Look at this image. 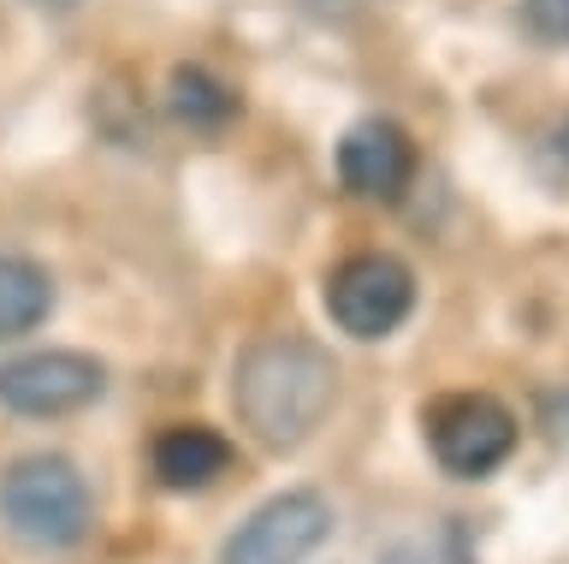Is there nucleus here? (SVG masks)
Listing matches in <instances>:
<instances>
[{
    "mask_svg": "<svg viewBox=\"0 0 569 564\" xmlns=\"http://www.w3.org/2000/svg\"><path fill=\"white\" fill-rule=\"evenodd\" d=\"M409 309H416V274L398 256H350L327 279V315L350 339H386L409 321Z\"/></svg>",
    "mask_w": 569,
    "mask_h": 564,
    "instance_id": "nucleus-3",
    "label": "nucleus"
},
{
    "mask_svg": "<svg viewBox=\"0 0 569 564\" xmlns=\"http://www.w3.org/2000/svg\"><path fill=\"white\" fill-rule=\"evenodd\" d=\"M149 464L160 475V487L196 493V487H213L231 469V439L202 428V422H178V428H167V434L154 439Z\"/></svg>",
    "mask_w": 569,
    "mask_h": 564,
    "instance_id": "nucleus-8",
    "label": "nucleus"
},
{
    "mask_svg": "<svg viewBox=\"0 0 569 564\" xmlns=\"http://www.w3.org/2000/svg\"><path fill=\"white\" fill-rule=\"evenodd\" d=\"M167 108H172L178 126H190V131H226L231 119H238V96H231L213 72H202V66H178L172 83H167Z\"/></svg>",
    "mask_w": 569,
    "mask_h": 564,
    "instance_id": "nucleus-10",
    "label": "nucleus"
},
{
    "mask_svg": "<svg viewBox=\"0 0 569 564\" xmlns=\"http://www.w3.org/2000/svg\"><path fill=\"white\" fill-rule=\"evenodd\" d=\"M0 517L24 546L60 553V546H78L89 535L96 505H89V482L71 457H24L0 482Z\"/></svg>",
    "mask_w": 569,
    "mask_h": 564,
    "instance_id": "nucleus-2",
    "label": "nucleus"
},
{
    "mask_svg": "<svg viewBox=\"0 0 569 564\" xmlns=\"http://www.w3.org/2000/svg\"><path fill=\"white\" fill-rule=\"evenodd\" d=\"M427 446H433L439 469L475 482V475H492L516 452V416L487 393L439 398L433 410H427Z\"/></svg>",
    "mask_w": 569,
    "mask_h": 564,
    "instance_id": "nucleus-4",
    "label": "nucleus"
},
{
    "mask_svg": "<svg viewBox=\"0 0 569 564\" xmlns=\"http://www.w3.org/2000/svg\"><path fill=\"white\" fill-rule=\"evenodd\" d=\"M53 309V279L30 256H0V339L42 327Z\"/></svg>",
    "mask_w": 569,
    "mask_h": 564,
    "instance_id": "nucleus-9",
    "label": "nucleus"
},
{
    "mask_svg": "<svg viewBox=\"0 0 569 564\" xmlns=\"http://www.w3.org/2000/svg\"><path fill=\"white\" fill-rule=\"evenodd\" d=\"M338 179L368 202H398L409 179H416V144H409V131L391 126V119L350 126L345 144H338Z\"/></svg>",
    "mask_w": 569,
    "mask_h": 564,
    "instance_id": "nucleus-7",
    "label": "nucleus"
},
{
    "mask_svg": "<svg viewBox=\"0 0 569 564\" xmlns=\"http://www.w3.org/2000/svg\"><path fill=\"white\" fill-rule=\"evenodd\" d=\"M327 535H332V505L320 493L297 487V493L267 499L249 523H238L220 564H302L327 546Z\"/></svg>",
    "mask_w": 569,
    "mask_h": 564,
    "instance_id": "nucleus-5",
    "label": "nucleus"
},
{
    "mask_svg": "<svg viewBox=\"0 0 569 564\" xmlns=\"http://www.w3.org/2000/svg\"><path fill=\"white\" fill-rule=\"evenodd\" d=\"M107 368L83 350H30V357L0 363V404L18 416H71L96 404Z\"/></svg>",
    "mask_w": 569,
    "mask_h": 564,
    "instance_id": "nucleus-6",
    "label": "nucleus"
},
{
    "mask_svg": "<svg viewBox=\"0 0 569 564\" xmlns=\"http://www.w3.org/2000/svg\"><path fill=\"white\" fill-rule=\"evenodd\" d=\"M528 19H533L540 37L569 42V0H528Z\"/></svg>",
    "mask_w": 569,
    "mask_h": 564,
    "instance_id": "nucleus-11",
    "label": "nucleus"
},
{
    "mask_svg": "<svg viewBox=\"0 0 569 564\" xmlns=\"http://www.w3.org/2000/svg\"><path fill=\"white\" fill-rule=\"evenodd\" d=\"M48 7H71V0H48Z\"/></svg>",
    "mask_w": 569,
    "mask_h": 564,
    "instance_id": "nucleus-12",
    "label": "nucleus"
},
{
    "mask_svg": "<svg viewBox=\"0 0 569 564\" xmlns=\"http://www.w3.org/2000/svg\"><path fill=\"white\" fill-rule=\"evenodd\" d=\"M332 357L309 339H291V333H273V339H256L231 368V404H238V422L261 446H302L320 416L332 410Z\"/></svg>",
    "mask_w": 569,
    "mask_h": 564,
    "instance_id": "nucleus-1",
    "label": "nucleus"
}]
</instances>
